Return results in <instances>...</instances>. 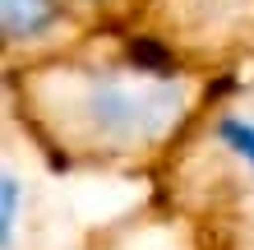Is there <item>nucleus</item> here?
Instances as JSON below:
<instances>
[{
	"label": "nucleus",
	"instance_id": "obj_6",
	"mask_svg": "<svg viewBox=\"0 0 254 250\" xmlns=\"http://www.w3.org/2000/svg\"><path fill=\"white\" fill-rule=\"evenodd\" d=\"M14 218H19V209H14V176H5V213H0V227H5V250H14Z\"/></svg>",
	"mask_w": 254,
	"mask_h": 250
},
{
	"label": "nucleus",
	"instance_id": "obj_2",
	"mask_svg": "<svg viewBox=\"0 0 254 250\" xmlns=\"http://www.w3.org/2000/svg\"><path fill=\"white\" fill-rule=\"evenodd\" d=\"M134 33L217 83L254 65V0H148Z\"/></svg>",
	"mask_w": 254,
	"mask_h": 250
},
{
	"label": "nucleus",
	"instance_id": "obj_1",
	"mask_svg": "<svg viewBox=\"0 0 254 250\" xmlns=\"http://www.w3.org/2000/svg\"><path fill=\"white\" fill-rule=\"evenodd\" d=\"M208 93L213 79L171 61L134 28L88 33L65 51L9 70L23 125L51 153L83 163L167 158Z\"/></svg>",
	"mask_w": 254,
	"mask_h": 250
},
{
	"label": "nucleus",
	"instance_id": "obj_4",
	"mask_svg": "<svg viewBox=\"0 0 254 250\" xmlns=\"http://www.w3.org/2000/svg\"><path fill=\"white\" fill-rule=\"evenodd\" d=\"M0 37H5V75L42 61L51 51L74 47L88 37L65 0H0Z\"/></svg>",
	"mask_w": 254,
	"mask_h": 250
},
{
	"label": "nucleus",
	"instance_id": "obj_3",
	"mask_svg": "<svg viewBox=\"0 0 254 250\" xmlns=\"http://www.w3.org/2000/svg\"><path fill=\"white\" fill-rule=\"evenodd\" d=\"M167 163L176 176H203V185L254 204V70L213 83Z\"/></svg>",
	"mask_w": 254,
	"mask_h": 250
},
{
	"label": "nucleus",
	"instance_id": "obj_5",
	"mask_svg": "<svg viewBox=\"0 0 254 250\" xmlns=\"http://www.w3.org/2000/svg\"><path fill=\"white\" fill-rule=\"evenodd\" d=\"M65 9L83 33H111V28H134L148 0H65Z\"/></svg>",
	"mask_w": 254,
	"mask_h": 250
}]
</instances>
